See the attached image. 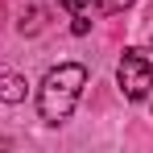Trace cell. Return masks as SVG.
Here are the masks:
<instances>
[{
  "mask_svg": "<svg viewBox=\"0 0 153 153\" xmlns=\"http://www.w3.org/2000/svg\"><path fill=\"white\" fill-rule=\"evenodd\" d=\"M83 87H87V66H79V62H62V66H54L50 75L42 79V91H37L42 120H46V124H62V120L75 112Z\"/></svg>",
  "mask_w": 153,
  "mask_h": 153,
  "instance_id": "1",
  "label": "cell"
},
{
  "mask_svg": "<svg viewBox=\"0 0 153 153\" xmlns=\"http://www.w3.org/2000/svg\"><path fill=\"white\" fill-rule=\"evenodd\" d=\"M120 87L128 100H145L153 87V58H145L141 50H128L120 58Z\"/></svg>",
  "mask_w": 153,
  "mask_h": 153,
  "instance_id": "2",
  "label": "cell"
},
{
  "mask_svg": "<svg viewBox=\"0 0 153 153\" xmlns=\"http://www.w3.org/2000/svg\"><path fill=\"white\" fill-rule=\"evenodd\" d=\"M25 87H29V83L21 75H4V79H0V100H4V103H21V100H25Z\"/></svg>",
  "mask_w": 153,
  "mask_h": 153,
  "instance_id": "3",
  "label": "cell"
},
{
  "mask_svg": "<svg viewBox=\"0 0 153 153\" xmlns=\"http://www.w3.org/2000/svg\"><path fill=\"white\" fill-rule=\"evenodd\" d=\"M42 17H46V13H42V8H29V13H21V33H37V29L46 25V21H42Z\"/></svg>",
  "mask_w": 153,
  "mask_h": 153,
  "instance_id": "4",
  "label": "cell"
},
{
  "mask_svg": "<svg viewBox=\"0 0 153 153\" xmlns=\"http://www.w3.org/2000/svg\"><path fill=\"white\" fill-rule=\"evenodd\" d=\"M95 4H100L103 17H112V13H120V8H124V4H132V0H95Z\"/></svg>",
  "mask_w": 153,
  "mask_h": 153,
  "instance_id": "5",
  "label": "cell"
},
{
  "mask_svg": "<svg viewBox=\"0 0 153 153\" xmlns=\"http://www.w3.org/2000/svg\"><path fill=\"white\" fill-rule=\"evenodd\" d=\"M62 8H66V13H87L91 0H62Z\"/></svg>",
  "mask_w": 153,
  "mask_h": 153,
  "instance_id": "6",
  "label": "cell"
},
{
  "mask_svg": "<svg viewBox=\"0 0 153 153\" xmlns=\"http://www.w3.org/2000/svg\"><path fill=\"white\" fill-rule=\"evenodd\" d=\"M79 33V37H83V33H87V29H91V21H87V17H83V13H75V25H71Z\"/></svg>",
  "mask_w": 153,
  "mask_h": 153,
  "instance_id": "7",
  "label": "cell"
}]
</instances>
